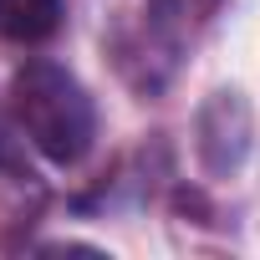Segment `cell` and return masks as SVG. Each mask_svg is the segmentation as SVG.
<instances>
[{"label": "cell", "instance_id": "1", "mask_svg": "<svg viewBox=\"0 0 260 260\" xmlns=\"http://www.w3.org/2000/svg\"><path fill=\"white\" fill-rule=\"evenodd\" d=\"M11 107L31 148L51 164H77L97 138V112L82 82L56 61H26L11 82Z\"/></svg>", "mask_w": 260, "mask_h": 260}, {"label": "cell", "instance_id": "2", "mask_svg": "<svg viewBox=\"0 0 260 260\" xmlns=\"http://www.w3.org/2000/svg\"><path fill=\"white\" fill-rule=\"evenodd\" d=\"M61 26V0H0V36L6 41H46Z\"/></svg>", "mask_w": 260, "mask_h": 260}, {"label": "cell", "instance_id": "3", "mask_svg": "<svg viewBox=\"0 0 260 260\" xmlns=\"http://www.w3.org/2000/svg\"><path fill=\"white\" fill-rule=\"evenodd\" d=\"M164 11H174V16H189V11H204L209 0H158Z\"/></svg>", "mask_w": 260, "mask_h": 260}]
</instances>
